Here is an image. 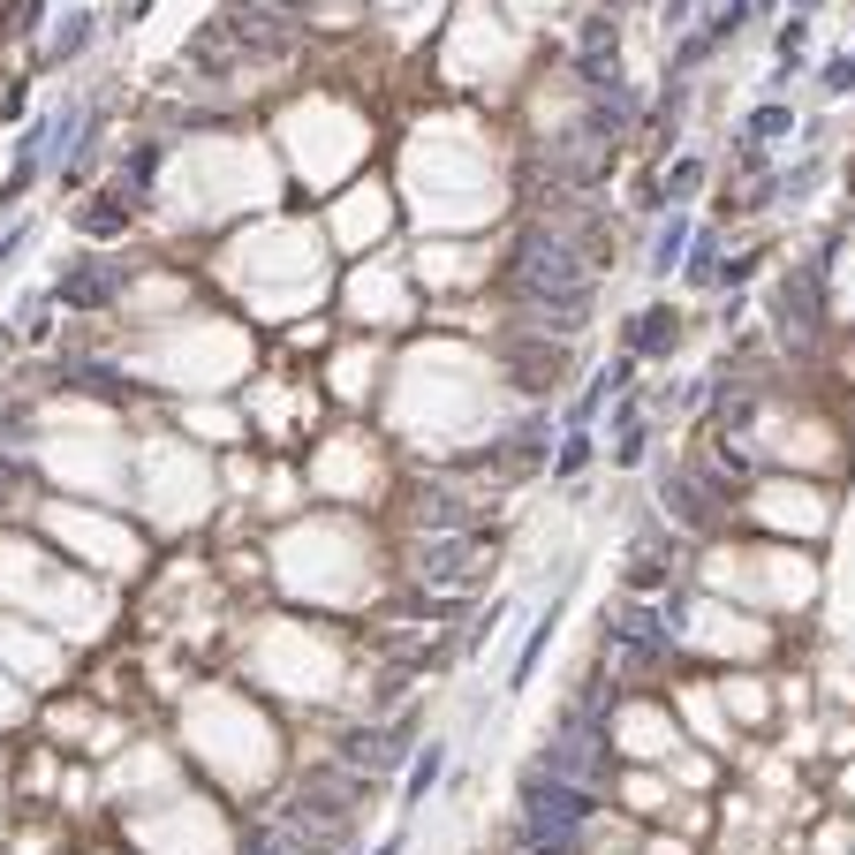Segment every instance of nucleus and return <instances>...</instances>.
I'll return each mask as SVG.
<instances>
[{
	"label": "nucleus",
	"mask_w": 855,
	"mask_h": 855,
	"mask_svg": "<svg viewBox=\"0 0 855 855\" xmlns=\"http://www.w3.org/2000/svg\"><path fill=\"white\" fill-rule=\"evenodd\" d=\"M855 84V53H841V61H826V91H848Z\"/></svg>",
	"instance_id": "27"
},
{
	"label": "nucleus",
	"mask_w": 855,
	"mask_h": 855,
	"mask_svg": "<svg viewBox=\"0 0 855 855\" xmlns=\"http://www.w3.org/2000/svg\"><path fill=\"white\" fill-rule=\"evenodd\" d=\"M439 772H447V742L417 749V757H409V788H401V803H424V795L439 788Z\"/></svg>",
	"instance_id": "18"
},
{
	"label": "nucleus",
	"mask_w": 855,
	"mask_h": 855,
	"mask_svg": "<svg viewBox=\"0 0 855 855\" xmlns=\"http://www.w3.org/2000/svg\"><path fill=\"white\" fill-rule=\"evenodd\" d=\"M553 621H560V606H553V614H545V621L530 629V644H522V659H515V674H508L515 689H522V682H530V674H537V659H545V644H553Z\"/></svg>",
	"instance_id": "21"
},
{
	"label": "nucleus",
	"mask_w": 855,
	"mask_h": 855,
	"mask_svg": "<svg viewBox=\"0 0 855 855\" xmlns=\"http://www.w3.org/2000/svg\"><path fill=\"white\" fill-rule=\"evenodd\" d=\"M629 348H636V356H659V348H674V311L659 303V311L629 319Z\"/></svg>",
	"instance_id": "16"
},
{
	"label": "nucleus",
	"mask_w": 855,
	"mask_h": 855,
	"mask_svg": "<svg viewBox=\"0 0 855 855\" xmlns=\"http://www.w3.org/2000/svg\"><path fill=\"white\" fill-rule=\"evenodd\" d=\"M575 69H583V84H606V69H614V15H591V23H583Z\"/></svg>",
	"instance_id": "14"
},
{
	"label": "nucleus",
	"mask_w": 855,
	"mask_h": 855,
	"mask_svg": "<svg viewBox=\"0 0 855 855\" xmlns=\"http://www.w3.org/2000/svg\"><path fill=\"white\" fill-rule=\"evenodd\" d=\"M696 182H704V160H674V174H667V197L682 205V197H696Z\"/></svg>",
	"instance_id": "26"
},
{
	"label": "nucleus",
	"mask_w": 855,
	"mask_h": 855,
	"mask_svg": "<svg viewBox=\"0 0 855 855\" xmlns=\"http://www.w3.org/2000/svg\"><path fill=\"white\" fill-rule=\"evenodd\" d=\"M696 15V0H667V23H689Z\"/></svg>",
	"instance_id": "29"
},
{
	"label": "nucleus",
	"mask_w": 855,
	"mask_h": 855,
	"mask_svg": "<svg viewBox=\"0 0 855 855\" xmlns=\"http://www.w3.org/2000/svg\"><path fill=\"white\" fill-rule=\"evenodd\" d=\"M15 485H23V462H15V455H0V493H15Z\"/></svg>",
	"instance_id": "28"
},
{
	"label": "nucleus",
	"mask_w": 855,
	"mask_h": 855,
	"mask_svg": "<svg viewBox=\"0 0 855 855\" xmlns=\"http://www.w3.org/2000/svg\"><path fill=\"white\" fill-rule=\"evenodd\" d=\"M160 160H168V152H160V145H152V137H145V145H137V152H129V160H122V182H114V189H122V197H129V205H137V197H145V189H152V174H160Z\"/></svg>",
	"instance_id": "15"
},
{
	"label": "nucleus",
	"mask_w": 855,
	"mask_h": 855,
	"mask_svg": "<svg viewBox=\"0 0 855 855\" xmlns=\"http://www.w3.org/2000/svg\"><path fill=\"white\" fill-rule=\"evenodd\" d=\"M508 288L545 334L568 342V334L591 319V250H583L568 227H530V235L508 250Z\"/></svg>",
	"instance_id": "1"
},
{
	"label": "nucleus",
	"mask_w": 855,
	"mask_h": 855,
	"mask_svg": "<svg viewBox=\"0 0 855 855\" xmlns=\"http://www.w3.org/2000/svg\"><path fill=\"white\" fill-rule=\"evenodd\" d=\"M508 379L522 386V394H560V386L575 379V356H568V342H553V334L515 342L508 348Z\"/></svg>",
	"instance_id": "8"
},
{
	"label": "nucleus",
	"mask_w": 855,
	"mask_h": 855,
	"mask_svg": "<svg viewBox=\"0 0 855 855\" xmlns=\"http://www.w3.org/2000/svg\"><path fill=\"white\" fill-rule=\"evenodd\" d=\"M8 250H15V235H0V258H8Z\"/></svg>",
	"instance_id": "32"
},
{
	"label": "nucleus",
	"mask_w": 855,
	"mask_h": 855,
	"mask_svg": "<svg viewBox=\"0 0 855 855\" xmlns=\"http://www.w3.org/2000/svg\"><path fill=\"white\" fill-rule=\"evenodd\" d=\"M667 621H659V606H614V621H606V659L636 682V674H652L659 659H667Z\"/></svg>",
	"instance_id": "6"
},
{
	"label": "nucleus",
	"mask_w": 855,
	"mask_h": 855,
	"mask_svg": "<svg viewBox=\"0 0 855 855\" xmlns=\"http://www.w3.org/2000/svg\"><path fill=\"white\" fill-rule=\"evenodd\" d=\"M583 826H591V788H575V780L545 772V765H530V780H522V833H530V848L537 855H575Z\"/></svg>",
	"instance_id": "2"
},
{
	"label": "nucleus",
	"mask_w": 855,
	"mask_h": 855,
	"mask_svg": "<svg viewBox=\"0 0 855 855\" xmlns=\"http://www.w3.org/2000/svg\"><path fill=\"white\" fill-rule=\"evenodd\" d=\"M614 424H621V432H614V462H636V455H644V409H621Z\"/></svg>",
	"instance_id": "24"
},
{
	"label": "nucleus",
	"mask_w": 855,
	"mask_h": 855,
	"mask_svg": "<svg viewBox=\"0 0 855 855\" xmlns=\"http://www.w3.org/2000/svg\"><path fill=\"white\" fill-rule=\"evenodd\" d=\"M478 560H485L478 530H424V545L409 553L417 583H432V591H455V583H470V575H478Z\"/></svg>",
	"instance_id": "7"
},
{
	"label": "nucleus",
	"mask_w": 855,
	"mask_h": 855,
	"mask_svg": "<svg viewBox=\"0 0 855 855\" xmlns=\"http://www.w3.org/2000/svg\"><path fill=\"white\" fill-rule=\"evenodd\" d=\"M409 742H417V734H409V719H401V727H379V734H371V727H356V734L342 742V765H356V772H394V765L409 757Z\"/></svg>",
	"instance_id": "11"
},
{
	"label": "nucleus",
	"mask_w": 855,
	"mask_h": 855,
	"mask_svg": "<svg viewBox=\"0 0 855 855\" xmlns=\"http://www.w3.org/2000/svg\"><path fill=\"white\" fill-rule=\"evenodd\" d=\"M265 8H281V15H296V8H311V0H265Z\"/></svg>",
	"instance_id": "30"
},
{
	"label": "nucleus",
	"mask_w": 855,
	"mask_h": 855,
	"mask_svg": "<svg viewBox=\"0 0 855 855\" xmlns=\"http://www.w3.org/2000/svg\"><path fill=\"white\" fill-rule=\"evenodd\" d=\"M560 432H568V439H560V455H553V478H575V470L591 462V432H583V424H560Z\"/></svg>",
	"instance_id": "23"
},
{
	"label": "nucleus",
	"mask_w": 855,
	"mask_h": 855,
	"mask_svg": "<svg viewBox=\"0 0 855 855\" xmlns=\"http://www.w3.org/2000/svg\"><path fill=\"white\" fill-rule=\"evenodd\" d=\"M53 296H61L69 311H107V303L122 296V265H114V258H76V265L53 281Z\"/></svg>",
	"instance_id": "9"
},
{
	"label": "nucleus",
	"mask_w": 855,
	"mask_h": 855,
	"mask_svg": "<svg viewBox=\"0 0 855 855\" xmlns=\"http://www.w3.org/2000/svg\"><path fill=\"white\" fill-rule=\"evenodd\" d=\"M682 265H689V281H711V273H719V243H711V235H696V250H689Z\"/></svg>",
	"instance_id": "25"
},
{
	"label": "nucleus",
	"mask_w": 855,
	"mask_h": 855,
	"mask_svg": "<svg viewBox=\"0 0 855 855\" xmlns=\"http://www.w3.org/2000/svg\"><path fill=\"white\" fill-rule=\"evenodd\" d=\"M537 765L545 772H560V780H575V788H598L606 772H614V749H606V711H568L560 727H553V742L537 749Z\"/></svg>",
	"instance_id": "3"
},
{
	"label": "nucleus",
	"mask_w": 855,
	"mask_h": 855,
	"mask_svg": "<svg viewBox=\"0 0 855 855\" xmlns=\"http://www.w3.org/2000/svg\"><path fill=\"white\" fill-rule=\"evenodd\" d=\"M788 129H795V114H788V107H757V114H749V137H742V145H780Z\"/></svg>",
	"instance_id": "22"
},
{
	"label": "nucleus",
	"mask_w": 855,
	"mask_h": 855,
	"mask_svg": "<svg viewBox=\"0 0 855 855\" xmlns=\"http://www.w3.org/2000/svg\"><path fill=\"white\" fill-rule=\"evenodd\" d=\"M659 500H667V515H674L682 530H711V522H719V500H704V478H696V470H689V478H667Z\"/></svg>",
	"instance_id": "13"
},
{
	"label": "nucleus",
	"mask_w": 855,
	"mask_h": 855,
	"mask_svg": "<svg viewBox=\"0 0 855 855\" xmlns=\"http://www.w3.org/2000/svg\"><path fill=\"white\" fill-rule=\"evenodd\" d=\"M371 855H401V841H386V848H371Z\"/></svg>",
	"instance_id": "31"
},
{
	"label": "nucleus",
	"mask_w": 855,
	"mask_h": 855,
	"mask_svg": "<svg viewBox=\"0 0 855 855\" xmlns=\"http://www.w3.org/2000/svg\"><path fill=\"white\" fill-rule=\"evenodd\" d=\"M220 30H227L235 61H288L296 53V23L281 8H265V0H227L220 8Z\"/></svg>",
	"instance_id": "5"
},
{
	"label": "nucleus",
	"mask_w": 855,
	"mask_h": 855,
	"mask_svg": "<svg viewBox=\"0 0 855 855\" xmlns=\"http://www.w3.org/2000/svg\"><path fill=\"white\" fill-rule=\"evenodd\" d=\"M545 447H553V417H522L508 439L485 455V470H493V478H530V470L545 462Z\"/></svg>",
	"instance_id": "10"
},
{
	"label": "nucleus",
	"mask_w": 855,
	"mask_h": 855,
	"mask_svg": "<svg viewBox=\"0 0 855 855\" xmlns=\"http://www.w3.org/2000/svg\"><path fill=\"white\" fill-rule=\"evenodd\" d=\"M689 243H696V227H689L682 212H674V220L659 227V243H652V273H674V265L689 258Z\"/></svg>",
	"instance_id": "19"
},
{
	"label": "nucleus",
	"mask_w": 855,
	"mask_h": 855,
	"mask_svg": "<svg viewBox=\"0 0 855 855\" xmlns=\"http://www.w3.org/2000/svg\"><path fill=\"white\" fill-rule=\"evenodd\" d=\"M417 522H424V530H470L478 508H470V493H462V485L424 478V485H417Z\"/></svg>",
	"instance_id": "12"
},
{
	"label": "nucleus",
	"mask_w": 855,
	"mask_h": 855,
	"mask_svg": "<svg viewBox=\"0 0 855 855\" xmlns=\"http://www.w3.org/2000/svg\"><path fill=\"white\" fill-rule=\"evenodd\" d=\"M76 227H84V235H122V227H129V197H122V189H114V197H91V205L76 212Z\"/></svg>",
	"instance_id": "17"
},
{
	"label": "nucleus",
	"mask_w": 855,
	"mask_h": 855,
	"mask_svg": "<svg viewBox=\"0 0 855 855\" xmlns=\"http://www.w3.org/2000/svg\"><path fill=\"white\" fill-rule=\"evenodd\" d=\"M772 326H780V342L795 348V356H818V342H826V273H818V265L780 273V288H772Z\"/></svg>",
	"instance_id": "4"
},
{
	"label": "nucleus",
	"mask_w": 855,
	"mask_h": 855,
	"mask_svg": "<svg viewBox=\"0 0 855 855\" xmlns=\"http://www.w3.org/2000/svg\"><path fill=\"white\" fill-rule=\"evenodd\" d=\"M84 46H91V15H84V8H69V15L53 23V46H46V53H53V61H69V53H84Z\"/></svg>",
	"instance_id": "20"
}]
</instances>
